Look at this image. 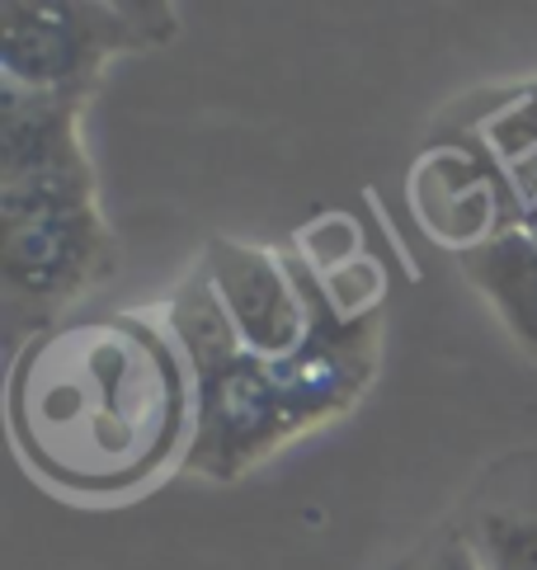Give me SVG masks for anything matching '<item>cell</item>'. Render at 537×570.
<instances>
[{
	"label": "cell",
	"mask_w": 537,
	"mask_h": 570,
	"mask_svg": "<svg viewBox=\"0 0 537 570\" xmlns=\"http://www.w3.org/2000/svg\"><path fill=\"white\" fill-rule=\"evenodd\" d=\"M10 434L33 476L80 500L128 495L184 462L194 373L141 312L61 321L10 368Z\"/></svg>",
	"instance_id": "cell-1"
},
{
	"label": "cell",
	"mask_w": 537,
	"mask_h": 570,
	"mask_svg": "<svg viewBox=\"0 0 537 570\" xmlns=\"http://www.w3.org/2000/svg\"><path fill=\"white\" fill-rule=\"evenodd\" d=\"M312 293V335L293 358H260L236 340L213 278L194 264L165 302V325L194 373V434L184 472L241 481L293 439L349 415L378 377L382 312L349 316L302 259Z\"/></svg>",
	"instance_id": "cell-2"
},
{
	"label": "cell",
	"mask_w": 537,
	"mask_h": 570,
	"mask_svg": "<svg viewBox=\"0 0 537 570\" xmlns=\"http://www.w3.org/2000/svg\"><path fill=\"white\" fill-rule=\"evenodd\" d=\"M179 10L165 0H6L0 80L19 90L90 99L105 67L175 43Z\"/></svg>",
	"instance_id": "cell-3"
},
{
	"label": "cell",
	"mask_w": 537,
	"mask_h": 570,
	"mask_svg": "<svg viewBox=\"0 0 537 570\" xmlns=\"http://www.w3.org/2000/svg\"><path fill=\"white\" fill-rule=\"evenodd\" d=\"M118 274V236L95 198H0V293L10 344L38 340Z\"/></svg>",
	"instance_id": "cell-4"
},
{
	"label": "cell",
	"mask_w": 537,
	"mask_h": 570,
	"mask_svg": "<svg viewBox=\"0 0 537 570\" xmlns=\"http://www.w3.org/2000/svg\"><path fill=\"white\" fill-rule=\"evenodd\" d=\"M203 269L232 321L236 340L260 358H293L312 335V293H306L302 259L274 255L245 240H208Z\"/></svg>",
	"instance_id": "cell-5"
},
{
	"label": "cell",
	"mask_w": 537,
	"mask_h": 570,
	"mask_svg": "<svg viewBox=\"0 0 537 570\" xmlns=\"http://www.w3.org/2000/svg\"><path fill=\"white\" fill-rule=\"evenodd\" d=\"M410 198L433 240L448 250H471L481 240L524 227V203L509 189L500 160L486 141H433L410 175Z\"/></svg>",
	"instance_id": "cell-6"
},
{
	"label": "cell",
	"mask_w": 537,
	"mask_h": 570,
	"mask_svg": "<svg viewBox=\"0 0 537 570\" xmlns=\"http://www.w3.org/2000/svg\"><path fill=\"white\" fill-rule=\"evenodd\" d=\"M90 99L19 90L0 80V179L90 166L80 118Z\"/></svg>",
	"instance_id": "cell-7"
},
{
	"label": "cell",
	"mask_w": 537,
	"mask_h": 570,
	"mask_svg": "<svg viewBox=\"0 0 537 570\" xmlns=\"http://www.w3.org/2000/svg\"><path fill=\"white\" fill-rule=\"evenodd\" d=\"M458 269L477 288L500 325L537 358V232L514 227L458 255Z\"/></svg>",
	"instance_id": "cell-8"
},
{
	"label": "cell",
	"mask_w": 537,
	"mask_h": 570,
	"mask_svg": "<svg viewBox=\"0 0 537 570\" xmlns=\"http://www.w3.org/2000/svg\"><path fill=\"white\" fill-rule=\"evenodd\" d=\"M537 458L528 472L495 476L486 495L471 504L462 533L477 547L486 570H537Z\"/></svg>",
	"instance_id": "cell-9"
},
{
	"label": "cell",
	"mask_w": 537,
	"mask_h": 570,
	"mask_svg": "<svg viewBox=\"0 0 537 570\" xmlns=\"http://www.w3.org/2000/svg\"><path fill=\"white\" fill-rule=\"evenodd\" d=\"M481 141L490 147V156L500 160V170L509 179V189L524 203V222L537 208V86L514 90L500 114L481 124Z\"/></svg>",
	"instance_id": "cell-10"
},
{
	"label": "cell",
	"mask_w": 537,
	"mask_h": 570,
	"mask_svg": "<svg viewBox=\"0 0 537 570\" xmlns=\"http://www.w3.org/2000/svg\"><path fill=\"white\" fill-rule=\"evenodd\" d=\"M401 570H486V566L477 557V547H471V538L462 533V523H448L429 542H420L401 561Z\"/></svg>",
	"instance_id": "cell-11"
}]
</instances>
